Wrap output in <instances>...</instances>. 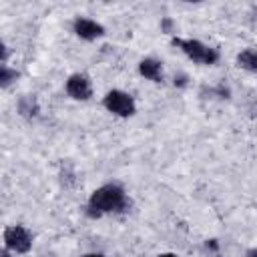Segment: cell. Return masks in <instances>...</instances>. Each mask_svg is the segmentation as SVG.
I'll use <instances>...</instances> for the list:
<instances>
[{
	"instance_id": "obj_1",
	"label": "cell",
	"mask_w": 257,
	"mask_h": 257,
	"mask_svg": "<svg viewBox=\"0 0 257 257\" xmlns=\"http://www.w3.org/2000/svg\"><path fill=\"white\" fill-rule=\"evenodd\" d=\"M126 209V193L120 185L108 183L98 187L88 199V215L100 217L104 213H116Z\"/></svg>"
},
{
	"instance_id": "obj_2",
	"label": "cell",
	"mask_w": 257,
	"mask_h": 257,
	"mask_svg": "<svg viewBox=\"0 0 257 257\" xmlns=\"http://www.w3.org/2000/svg\"><path fill=\"white\" fill-rule=\"evenodd\" d=\"M173 44L179 46L191 60L199 62V64H215L219 60V52L207 44H203L201 40H183V38H173Z\"/></svg>"
},
{
	"instance_id": "obj_3",
	"label": "cell",
	"mask_w": 257,
	"mask_h": 257,
	"mask_svg": "<svg viewBox=\"0 0 257 257\" xmlns=\"http://www.w3.org/2000/svg\"><path fill=\"white\" fill-rule=\"evenodd\" d=\"M104 108L116 116H133L137 106H135V100L131 94L122 92V90H110L106 92L104 96Z\"/></svg>"
},
{
	"instance_id": "obj_4",
	"label": "cell",
	"mask_w": 257,
	"mask_h": 257,
	"mask_svg": "<svg viewBox=\"0 0 257 257\" xmlns=\"http://www.w3.org/2000/svg\"><path fill=\"white\" fill-rule=\"evenodd\" d=\"M4 245L16 253H28L32 247V237L22 225H12L4 231Z\"/></svg>"
},
{
	"instance_id": "obj_5",
	"label": "cell",
	"mask_w": 257,
	"mask_h": 257,
	"mask_svg": "<svg viewBox=\"0 0 257 257\" xmlns=\"http://www.w3.org/2000/svg\"><path fill=\"white\" fill-rule=\"evenodd\" d=\"M66 92L76 100H88L92 96V86L88 76L84 74H72L66 80Z\"/></svg>"
},
{
	"instance_id": "obj_6",
	"label": "cell",
	"mask_w": 257,
	"mask_h": 257,
	"mask_svg": "<svg viewBox=\"0 0 257 257\" xmlns=\"http://www.w3.org/2000/svg\"><path fill=\"white\" fill-rule=\"evenodd\" d=\"M74 32H76V36H80L84 40H94V38H100L104 34V28H102V24H98L90 18H76L74 20Z\"/></svg>"
},
{
	"instance_id": "obj_7",
	"label": "cell",
	"mask_w": 257,
	"mask_h": 257,
	"mask_svg": "<svg viewBox=\"0 0 257 257\" xmlns=\"http://www.w3.org/2000/svg\"><path fill=\"white\" fill-rule=\"evenodd\" d=\"M139 72H141L145 78L153 80V82H161V80H163L161 62L155 60V58H143V60L139 62Z\"/></svg>"
},
{
	"instance_id": "obj_8",
	"label": "cell",
	"mask_w": 257,
	"mask_h": 257,
	"mask_svg": "<svg viewBox=\"0 0 257 257\" xmlns=\"http://www.w3.org/2000/svg\"><path fill=\"white\" fill-rule=\"evenodd\" d=\"M237 64H239L241 68H247V70H255V72H257V50L247 48V50L239 52Z\"/></svg>"
},
{
	"instance_id": "obj_9",
	"label": "cell",
	"mask_w": 257,
	"mask_h": 257,
	"mask_svg": "<svg viewBox=\"0 0 257 257\" xmlns=\"http://www.w3.org/2000/svg\"><path fill=\"white\" fill-rule=\"evenodd\" d=\"M16 70H10L6 64H2V68H0V84H2V88H6L12 80H16Z\"/></svg>"
},
{
	"instance_id": "obj_10",
	"label": "cell",
	"mask_w": 257,
	"mask_h": 257,
	"mask_svg": "<svg viewBox=\"0 0 257 257\" xmlns=\"http://www.w3.org/2000/svg\"><path fill=\"white\" fill-rule=\"evenodd\" d=\"M247 257H257V249H249L247 251Z\"/></svg>"
},
{
	"instance_id": "obj_11",
	"label": "cell",
	"mask_w": 257,
	"mask_h": 257,
	"mask_svg": "<svg viewBox=\"0 0 257 257\" xmlns=\"http://www.w3.org/2000/svg\"><path fill=\"white\" fill-rule=\"evenodd\" d=\"M0 257H12V255H10V251H8V249H2V253H0Z\"/></svg>"
},
{
	"instance_id": "obj_12",
	"label": "cell",
	"mask_w": 257,
	"mask_h": 257,
	"mask_svg": "<svg viewBox=\"0 0 257 257\" xmlns=\"http://www.w3.org/2000/svg\"><path fill=\"white\" fill-rule=\"evenodd\" d=\"M157 257H179V255H175V253H161V255H157Z\"/></svg>"
},
{
	"instance_id": "obj_13",
	"label": "cell",
	"mask_w": 257,
	"mask_h": 257,
	"mask_svg": "<svg viewBox=\"0 0 257 257\" xmlns=\"http://www.w3.org/2000/svg\"><path fill=\"white\" fill-rule=\"evenodd\" d=\"M84 257H104V255H100V253H86Z\"/></svg>"
}]
</instances>
